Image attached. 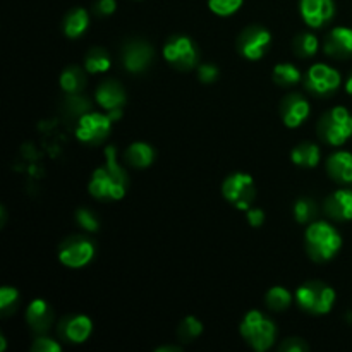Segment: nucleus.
I'll use <instances>...</instances> for the list:
<instances>
[{
    "label": "nucleus",
    "mask_w": 352,
    "mask_h": 352,
    "mask_svg": "<svg viewBox=\"0 0 352 352\" xmlns=\"http://www.w3.org/2000/svg\"><path fill=\"white\" fill-rule=\"evenodd\" d=\"M105 164L96 168L89 181V192L98 199H117L124 198L127 189V175L126 170L117 162V151L113 146L105 150Z\"/></svg>",
    "instance_id": "1"
},
{
    "label": "nucleus",
    "mask_w": 352,
    "mask_h": 352,
    "mask_svg": "<svg viewBox=\"0 0 352 352\" xmlns=\"http://www.w3.org/2000/svg\"><path fill=\"white\" fill-rule=\"evenodd\" d=\"M342 246V237L327 222H315L306 230V248L313 260H332Z\"/></svg>",
    "instance_id": "2"
},
{
    "label": "nucleus",
    "mask_w": 352,
    "mask_h": 352,
    "mask_svg": "<svg viewBox=\"0 0 352 352\" xmlns=\"http://www.w3.org/2000/svg\"><path fill=\"white\" fill-rule=\"evenodd\" d=\"M241 336L254 351L265 352L274 346L277 329L270 318L254 309L244 316L243 323H241Z\"/></svg>",
    "instance_id": "3"
},
{
    "label": "nucleus",
    "mask_w": 352,
    "mask_h": 352,
    "mask_svg": "<svg viewBox=\"0 0 352 352\" xmlns=\"http://www.w3.org/2000/svg\"><path fill=\"white\" fill-rule=\"evenodd\" d=\"M298 305L311 315H327L336 302V291L323 282H308L296 292Z\"/></svg>",
    "instance_id": "4"
},
{
    "label": "nucleus",
    "mask_w": 352,
    "mask_h": 352,
    "mask_svg": "<svg viewBox=\"0 0 352 352\" xmlns=\"http://www.w3.org/2000/svg\"><path fill=\"white\" fill-rule=\"evenodd\" d=\"M320 136L333 146H340L352 136V116L344 107H336L320 120Z\"/></svg>",
    "instance_id": "5"
},
{
    "label": "nucleus",
    "mask_w": 352,
    "mask_h": 352,
    "mask_svg": "<svg viewBox=\"0 0 352 352\" xmlns=\"http://www.w3.org/2000/svg\"><path fill=\"white\" fill-rule=\"evenodd\" d=\"M110 129H112V119L109 113L105 116V113L89 112L79 117L76 136L81 143L98 144L109 136Z\"/></svg>",
    "instance_id": "6"
},
{
    "label": "nucleus",
    "mask_w": 352,
    "mask_h": 352,
    "mask_svg": "<svg viewBox=\"0 0 352 352\" xmlns=\"http://www.w3.org/2000/svg\"><path fill=\"white\" fill-rule=\"evenodd\" d=\"M164 57L172 67L188 71L198 64V50L188 36H172L164 47Z\"/></svg>",
    "instance_id": "7"
},
{
    "label": "nucleus",
    "mask_w": 352,
    "mask_h": 352,
    "mask_svg": "<svg viewBox=\"0 0 352 352\" xmlns=\"http://www.w3.org/2000/svg\"><path fill=\"white\" fill-rule=\"evenodd\" d=\"M95 256V246L85 237H69L58 248V260L67 268H82Z\"/></svg>",
    "instance_id": "8"
},
{
    "label": "nucleus",
    "mask_w": 352,
    "mask_h": 352,
    "mask_svg": "<svg viewBox=\"0 0 352 352\" xmlns=\"http://www.w3.org/2000/svg\"><path fill=\"white\" fill-rule=\"evenodd\" d=\"M222 192L230 203L237 206L239 210L250 208L251 201L254 198V181L250 174H237L229 175L222 186Z\"/></svg>",
    "instance_id": "9"
},
{
    "label": "nucleus",
    "mask_w": 352,
    "mask_h": 352,
    "mask_svg": "<svg viewBox=\"0 0 352 352\" xmlns=\"http://www.w3.org/2000/svg\"><path fill=\"white\" fill-rule=\"evenodd\" d=\"M272 43V36L265 28L260 26H251L241 33L237 47L243 57L248 60H258L267 54L268 47Z\"/></svg>",
    "instance_id": "10"
},
{
    "label": "nucleus",
    "mask_w": 352,
    "mask_h": 352,
    "mask_svg": "<svg viewBox=\"0 0 352 352\" xmlns=\"http://www.w3.org/2000/svg\"><path fill=\"white\" fill-rule=\"evenodd\" d=\"M340 86V74L333 67L316 64L306 74V88L316 95H330Z\"/></svg>",
    "instance_id": "11"
},
{
    "label": "nucleus",
    "mask_w": 352,
    "mask_h": 352,
    "mask_svg": "<svg viewBox=\"0 0 352 352\" xmlns=\"http://www.w3.org/2000/svg\"><path fill=\"white\" fill-rule=\"evenodd\" d=\"M96 102L109 112L110 119L119 120V117L122 116V105L126 103V93L119 82L105 81L96 91Z\"/></svg>",
    "instance_id": "12"
},
{
    "label": "nucleus",
    "mask_w": 352,
    "mask_h": 352,
    "mask_svg": "<svg viewBox=\"0 0 352 352\" xmlns=\"http://www.w3.org/2000/svg\"><path fill=\"white\" fill-rule=\"evenodd\" d=\"M336 12L333 0H301V16L311 28H322Z\"/></svg>",
    "instance_id": "13"
},
{
    "label": "nucleus",
    "mask_w": 352,
    "mask_h": 352,
    "mask_svg": "<svg viewBox=\"0 0 352 352\" xmlns=\"http://www.w3.org/2000/svg\"><path fill=\"white\" fill-rule=\"evenodd\" d=\"M151 58H153V50L144 41H131L124 48L122 60L129 72L144 71L150 65Z\"/></svg>",
    "instance_id": "14"
},
{
    "label": "nucleus",
    "mask_w": 352,
    "mask_h": 352,
    "mask_svg": "<svg viewBox=\"0 0 352 352\" xmlns=\"http://www.w3.org/2000/svg\"><path fill=\"white\" fill-rule=\"evenodd\" d=\"M309 117V103L301 95H289L282 102V119L287 127H299Z\"/></svg>",
    "instance_id": "15"
},
{
    "label": "nucleus",
    "mask_w": 352,
    "mask_h": 352,
    "mask_svg": "<svg viewBox=\"0 0 352 352\" xmlns=\"http://www.w3.org/2000/svg\"><path fill=\"white\" fill-rule=\"evenodd\" d=\"M325 52L332 57L344 58L352 55V30L336 28L325 40Z\"/></svg>",
    "instance_id": "16"
},
{
    "label": "nucleus",
    "mask_w": 352,
    "mask_h": 352,
    "mask_svg": "<svg viewBox=\"0 0 352 352\" xmlns=\"http://www.w3.org/2000/svg\"><path fill=\"white\" fill-rule=\"evenodd\" d=\"M93 332V323L88 316L85 315H76L71 316L69 320H65L60 327V333L67 340L74 344H81L85 340H88V337Z\"/></svg>",
    "instance_id": "17"
},
{
    "label": "nucleus",
    "mask_w": 352,
    "mask_h": 352,
    "mask_svg": "<svg viewBox=\"0 0 352 352\" xmlns=\"http://www.w3.org/2000/svg\"><path fill=\"white\" fill-rule=\"evenodd\" d=\"M325 210L336 220H352V191L339 189L329 196L325 201Z\"/></svg>",
    "instance_id": "18"
},
{
    "label": "nucleus",
    "mask_w": 352,
    "mask_h": 352,
    "mask_svg": "<svg viewBox=\"0 0 352 352\" xmlns=\"http://www.w3.org/2000/svg\"><path fill=\"white\" fill-rule=\"evenodd\" d=\"M26 320L34 332H45L54 322V311L43 299H34L26 311Z\"/></svg>",
    "instance_id": "19"
},
{
    "label": "nucleus",
    "mask_w": 352,
    "mask_h": 352,
    "mask_svg": "<svg viewBox=\"0 0 352 352\" xmlns=\"http://www.w3.org/2000/svg\"><path fill=\"white\" fill-rule=\"evenodd\" d=\"M327 170L330 177L342 184L352 182V153L349 151H337L327 160Z\"/></svg>",
    "instance_id": "20"
},
{
    "label": "nucleus",
    "mask_w": 352,
    "mask_h": 352,
    "mask_svg": "<svg viewBox=\"0 0 352 352\" xmlns=\"http://www.w3.org/2000/svg\"><path fill=\"white\" fill-rule=\"evenodd\" d=\"M126 158L133 167L144 168L153 164L155 151L148 143H133L127 148Z\"/></svg>",
    "instance_id": "21"
},
{
    "label": "nucleus",
    "mask_w": 352,
    "mask_h": 352,
    "mask_svg": "<svg viewBox=\"0 0 352 352\" xmlns=\"http://www.w3.org/2000/svg\"><path fill=\"white\" fill-rule=\"evenodd\" d=\"M89 16L85 9H74L65 16L64 19V33L69 38H78L88 30Z\"/></svg>",
    "instance_id": "22"
},
{
    "label": "nucleus",
    "mask_w": 352,
    "mask_h": 352,
    "mask_svg": "<svg viewBox=\"0 0 352 352\" xmlns=\"http://www.w3.org/2000/svg\"><path fill=\"white\" fill-rule=\"evenodd\" d=\"M291 158L296 165H299V167L311 168L318 165L320 150L318 146L313 143H301L292 150Z\"/></svg>",
    "instance_id": "23"
},
{
    "label": "nucleus",
    "mask_w": 352,
    "mask_h": 352,
    "mask_svg": "<svg viewBox=\"0 0 352 352\" xmlns=\"http://www.w3.org/2000/svg\"><path fill=\"white\" fill-rule=\"evenodd\" d=\"M60 88L64 89L67 95H76L85 88V74L79 67L72 65L67 67L60 76Z\"/></svg>",
    "instance_id": "24"
},
{
    "label": "nucleus",
    "mask_w": 352,
    "mask_h": 352,
    "mask_svg": "<svg viewBox=\"0 0 352 352\" xmlns=\"http://www.w3.org/2000/svg\"><path fill=\"white\" fill-rule=\"evenodd\" d=\"M85 67L89 74H102V72H107L110 69V55L103 48H93L86 55Z\"/></svg>",
    "instance_id": "25"
},
{
    "label": "nucleus",
    "mask_w": 352,
    "mask_h": 352,
    "mask_svg": "<svg viewBox=\"0 0 352 352\" xmlns=\"http://www.w3.org/2000/svg\"><path fill=\"white\" fill-rule=\"evenodd\" d=\"M265 301H267L268 308L274 309V311H284V309H287L289 306H291L292 296L287 289L274 287L268 291L267 299H265Z\"/></svg>",
    "instance_id": "26"
},
{
    "label": "nucleus",
    "mask_w": 352,
    "mask_h": 352,
    "mask_svg": "<svg viewBox=\"0 0 352 352\" xmlns=\"http://www.w3.org/2000/svg\"><path fill=\"white\" fill-rule=\"evenodd\" d=\"M274 79L280 86H292L301 81V72L292 64H278L274 69Z\"/></svg>",
    "instance_id": "27"
},
{
    "label": "nucleus",
    "mask_w": 352,
    "mask_h": 352,
    "mask_svg": "<svg viewBox=\"0 0 352 352\" xmlns=\"http://www.w3.org/2000/svg\"><path fill=\"white\" fill-rule=\"evenodd\" d=\"M294 50L299 57H311L318 50V38L311 33L299 34L294 40Z\"/></svg>",
    "instance_id": "28"
},
{
    "label": "nucleus",
    "mask_w": 352,
    "mask_h": 352,
    "mask_svg": "<svg viewBox=\"0 0 352 352\" xmlns=\"http://www.w3.org/2000/svg\"><path fill=\"white\" fill-rule=\"evenodd\" d=\"M203 332V325L201 322H199L198 318H195V316H188V318H184V322L179 325V337H181L184 342H189V340H195L196 337L201 336Z\"/></svg>",
    "instance_id": "29"
},
{
    "label": "nucleus",
    "mask_w": 352,
    "mask_h": 352,
    "mask_svg": "<svg viewBox=\"0 0 352 352\" xmlns=\"http://www.w3.org/2000/svg\"><path fill=\"white\" fill-rule=\"evenodd\" d=\"M316 213H318V206H316V203L309 198L299 199L294 205V215L299 223L309 222L311 219H315Z\"/></svg>",
    "instance_id": "30"
},
{
    "label": "nucleus",
    "mask_w": 352,
    "mask_h": 352,
    "mask_svg": "<svg viewBox=\"0 0 352 352\" xmlns=\"http://www.w3.org/2000/svg\"><path fill=\"white\" fill-rule=\"evenodd\" d=\"M244 0H208V7L213 14L220 17H227L236 14L241 9Z\"/></svg>",
    "instance_id": "31"
},
{
    "label": "nucleus",
    "mask_w": 352,
    "mask_h": 352,
    "mask_svg": "<svg viewBox=\"0 0 352 352\" xmlns=\"http://www.w3.org/2000/svg\"><path fill=\"white\" fill-rule=\"evenodd\" d=\"M76 219H78V223L82 227V229L89 230V232H95V230H98V227H100L98 220H96V217L93 215V212H89V210H86V208L79 210L78 215H76Z\"/></svg>",
    "instance_id": "32"
},
{
    "label": "nucleus",
    "mask_w": 352,
    "mask_h": 352,
    "mask_svg": "<svg viewBox=\"0 0 352 352\" xmlns=\"http://www.w3.org/2000/svg\"><path fill=\"white\" fill-rule=\"evenodd\" d=\"M60 344L55 342L54 339H48V337H40L31 346V351L33 352H60Z\"/></svg>",
    "instance_id": "33"
},
{
    "label": "nucleus",
    "mask_w": 352,
    "mask_h": 352,
    "mask_svg": "<svg viewBox=\"0 0 352 352\" xmlns=\"http://www.w3.org/2000/svg\"><path fill=\"white\" fill-rule=\"evenodd\" d=\"M17 299H19V294H17L16 289L2 287V291H0V309L7 311L10 306L16 305Z\"/></svg>",
    "instance_id": "34"
},
{
    "label": "nucleus",
    "mask_w": 352,
    "mask_h": 352,
    "mask_svg": "<svg viewBox=\"0 0 352 352\" xmlns=\"http://www.w3.org/2000/svg\"><path fill=\"white\" fill-rule=\"evenodd\" d=\"M67 105H69V109L72 110V112H74V113H81V116L86 112V110L89 109L88 100L81 98V96H74V95L69 96Z\"/></svg>",
    "instance_id": "35"
},
{
    "label": "nucleus",
    "mask_w": 352,
    "mask_h": 352,
    "mask_svg": "<svg viewBox=\"0 0 352 352\" xmlns=\"http://www.w3.org/2000/svg\"><path fill=\"white\" fill-rule=\"evenodd\" d=\"M198 76L201 79V82H213L217 79V76H219V69L212 64H203L199 67Z\"/></svg>",
    "instance_id": "36"
},
{
    "label": "nucleus",
    "mask_w": 352,
    "mask_h": 352,
    "mask_svg": "<svg viewBox=\"0 0 352 352\" xmlns=\"http://www.w3.org/2000/svg\"><path fill=\"white\" fill-rule=\"evenodd\" d=\"M280 351H284V352H302V351H308V346H306V344L302 342L301 339H298V337H292V339L285 340V342L282 344Z\"/></svg>",
    "instance_id": "37"
},
{
    "label": "nucleus",
    "mask_w": 352,
    "mask_h": 352,
    "mask_svg": "<svg viewBox=\"0 0 352 352\" xmlns=\"http://www.w3.org/2000/svg\"><path fill=\"white\" fill-rule=\"evenodd\" d=\"M246 219H248V222H250L251 227H260V226H263V222H265V213H263V210L248 208V210H246Z\"/></svg>",
    "instance_id": "38"
},
{
    "label": "nucleus",
    "mask_w": 352,
    "mask_h": 352,
    "mask_svg": "<svg viewBox=\"0 0 352 352\" xmlns=\"http://www.w3.org/2000/svg\"><path fill=\"white\" fill-rule=\"evenodd\" d=\"M96 12L102 14V16H110V14L116 12L117 9V3L116 0H98L95 6Z\"/></svg>",
    "instance_id": "39"
},
{
    "label": "nucleus",
    "mask_w": 352,
    "mask_h": 352,
    "mask_svg": "<svg viewBox=\"0 0 352 352\" xmlns=\"http://www.w3.org/2000/svg\"><path fill=\"white\" fill-rule=\"evenodd\" d=\"M346 89H347V93H349V95H352V74L349 76V79H347Z\"/></svg>",
    "instance_id": "40"
},
{
    "label": "nucleus",
    "mask_w": 352,
    "mask_h": 352,
    "mask_svg": "<svg viewBox=\"0 0 352 352\" xmlns=\"http://www.w3.org/2000/svg\"><path fill=\"white\" fill-rule=\"evenodd\" d=\"M6 347H7V344H6V337H0V351H6Z\"/></svg>",
    "instance_id": "41"
}]
</instances>
